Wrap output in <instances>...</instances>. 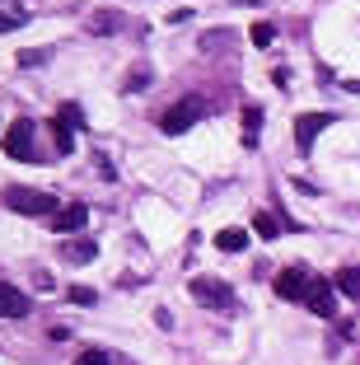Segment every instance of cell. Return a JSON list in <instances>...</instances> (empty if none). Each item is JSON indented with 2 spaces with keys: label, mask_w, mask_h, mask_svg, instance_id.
I'll return each instance as SVG.
<instances>
[{
  "label": "cell",
  "mask_w": 360,
  "mask_h": 365,
  "mask_svg": "<svg viewBox=\"0 0 360 365\" xmlns=\"http://www.w3.org/2000/svg\"><path fill=\"white\" fill-rule=\"evenodd\" d=\"M0 206H5V211H19V215H56L61 211L56 197L38 192V187H5V192H0Z\"/></svg>",
  "instance_id": "cell-1"
},
{
  "label": "cell",
  "mask_w": 360,
  "mask_h": 365,
  "mask_svg": "<svg viewBox=\"0 0 360 365\" xmlns=\"http://www.w3.org/2000/svg\"><path fill=\"white\" fill-rule=\"evenodd\" d=\"M202 118H206V103H202L197 94H187V98H178V103H173L169 113L159 118V127L169 131V136H182V131H187V127H197Z\"/></svg>",
  "instance_id": "cell-2"
},
{
  "label": "cell",
  "mask_w": 360,
  "mask_h": 365,
  "mask_svg": "<svg viewBox=\"0 0 360 365\" xmlns=\"http://www.w3.org/2000/svg\"><path fill=\"white\" fill-rule=\"evenodd\" d=\"M187 290H192V300L206 304V309H230V304H234V286L220 281V277H192Z\"/></svg>",
  "instance_id": "cell-3"
},
{
  "label": "cell",
  "mask_w": 360,
  "mask_h": 365,
  "mask_svg": "<svg viewBox=\"0 0 360 365\" xmlns=\"http://www.w3.org/2000/svg\"><path fill=\"white\" fill-rule=\"evenodd\" d=\"M304 304L318 314V319H337V286L323 281V277H314V281H309V290H304Z\"/></svg>",
  "instance_id": "cell-4"
},
{
  "label": "cell",
  "mask_w": 360,
  "mask_h": 365,
  "mask_svg": "<svg viewBox=\"0 0 360 365\" xmlns=\"http://www.w3.org/2000/svg\"><path fill=\"white\" fill-rule=\"evenodd\" d=\"M332 122H337L332 113H304V118H295V145L309 155V150H314V140H318V131L332 127Z\"/></svg>",
  "instance_id": "cell-5"
},
{
  "label": "cell",
  "mask_w": 360,
  "mask_h": 365,
  "mask_svg": "<svg viewBox=\"0 0 360 365\" xmlns=\"http://www.w3.org/2000/svg\"><path fill=\"white\" fill-rule=\"evenodd\" d=\"M33 122L29 118H19V122H10V131H5V150L14 155V160H33Z\"/></svg>",
  "instance_id": "cell-6"
},
{
  "label": "cell",
  "mask_w": 360,
  "mask_h": 365,
  "mask_svg": "<svg viewBox=\"0 0 360 365\" xmlns=\"http://www.w3.org/2000/svg\"><path fill=\"white\" fill-rule=\"evenodd\" d=\"M309 281H314V277H309L304 267H286L281 277H276V295H281V300H304Z\"/></svg>",
  "instance_id": "cell-7"
},
{
  "label": "cell",
  "mask_w": 360,
  "mask_h": 365,
  "mask_svg": "<svg viewBox=\"0 0 360 365\" xmlns=\"http://www.w3.org/2000/svg\"><path fill=\"white\" fill-rule=\"evenodd\" d=\"M85 220H89V206L71 202V206H61V211L52 215V230L56 235H75V230H85Z\"/></svg>",
  "instance_id": "cell-8"
},
{
  "label": "cell",
  "mask_w": 360,
  "mask_h": 365,
  "mask_svg": "<svg viewBox=\"0 0 360 365\" xmlns=\"http://www.w3.org/2000/svg\"><path fill=\"white\" fill-rule=\"evenodd\" d=\"M29 314V295L10 281H0V319H24Z\"/></svg>",
  "instance_id": "cell-9"
},
{
  "label": "cell",
  "mask_w": 360,
  "mask_h": 365,
  "mask_svg": "<svg viewBox=\"0 0 360 365\" xmlns=\"http://www.w3.org/2000/svg\"><path fill=\"white\" fill-rule=\"evenodd\" d=\"M332 286H337L341 295H351V300H360V267H341L337 277H332Z\"/></svg>",
  "instance_id": "cell-10"
},
{
  "label": "cell",
  "mask_w": 360,
  "mask_h": 365,
  "mask_svg": "<svg viewBox=\"0 0 360 365\" xmlns=\"http://www.w3.org/2000/svg\"><path fill=\"white\" fill-rule=\"evenodd\" d=\"M215 248H225V253H244L248 248V230H220V235H215Z\"/></svg>",
  "instance_id": "cell-11"
},
{
  "label": "cell",
  "mask_w": 360,
  "mask_h": 365,
  "mask_svg": "<svg viewBox=\"0 0 360 365\" xmlns=\"http://www.w3.org/2000/svg\"><path fill=\"white\" fill-rule=\"evenodd\" d=\"M94 253H98V248L89 244V239H75V244L61 248V258H66V262H94Z\"/></svg>",
  "instance_id": "cell-12"
},
{
  "label": "cell",
  "mask_w": 360,
  "mask_h": 365,
  "mask_svg": "<svg viewBox=\"0 0 360 365\" xmlns=\"http://www.w3.org/2000/svg\"><path fill=\"white\" fill-rule=\"evenodd\" d=\"M257 127H262V108L248 103L244 108V145H257Z\"/></svg>",
  "instance_id": "cell-13"
},
{
  "label": "cell",
  "mask_w": 360,
  "mask_h": 365,
  "mask_svg": "<svg viewBox=\"0 0 360 365\" xmlns=\"http://www.w3.org/2000/svg\"><path fill=\"white\" fill-rule=\"evenodd\" d=\"M253 230H257V235H262V239H276V235H281V220H276V215H257V220H253Z\"/></svg>",
  "instance_id": "cell-14"
},
{
  "label": "cell",
  "mask_w": 360,
  "mask_h": 365,
  "mask_svg": "<svg viewBox=\"0 0 360 365\" xmlns=\"http://www.w3.org/2000/svg\"><path fill=\"white\" fill-rule=\"evenodd\" d=\"M117 29V14L113 10H98L94 19H89V33H113Z\"/></svg>",
  "instance_id": "cell-15"
},
{
  "label": "cell",
  "mask_w": 360,
  "mask_h": 365,
  "mask_svg": "<svg viewBox=\"0 0 360 365\" xmlns=\"http://www.w3.org/2000/svg\"><path fill=\"white\" fill-rule=\"evenodd\" d=\"M56 122H61V127H71V131H80V127H85V118H80V108H75V103H66L61 113H56Z\"/></svg>",
  "instance_id": "cell-16"
},
{
  "label": "cell",
  "mask_w": 360,
  "mask_h": 365,
  "mask_svg": "<svg viewBox=\"0 0 360 365\" xmlns=\"http://www.w3.org/2000/svg\"><path fill=\"white\" fill-rule=\"evenodd\" d=\"M253 47H272V38H276V24H253Z\"/></svg>",
  "instance_id": "cell-17"
},
{
  "label": "cell",
  "mask_w": 360,
  "mask_h": 365,
  "mask_svg": "<svg viewBox=\"0 0 360 365\" xmlns=\"http://www.w3.org/2000/svg\"><path fill=\"white\" fill-rule=\"evenodd\" d=\"M52 131H56V150L71 155V150H75V131H71V127H61V122H52Z\"/></svg>",
  "instance_id": "cell-18"
},
{
  "label": "cell",
  "mask_w": 360,
  "mask_h": 365,
  "mask_svg": "<svg viewBox=\"0 0 360 365\" xmlns=\"http://www.w3.org/2000/svg\"><path fill=\"white\" fill-rule=\"evenodd\" d=\"M145 85H150V66H136L127 76V94H136V89H145Z\"/></svg>",
  "instance_id": "cell-19"
},
{
  "label": "cell",
  "mask_w": 360,
  "mask_h": 365,
  "mask_svg": "<svg viewBox=\"0 0 360 365\" xmlns=\"http://www.w3.org/2000/svg\"><path fill=\"white\" fill-rule=\"evenodd\" d=\"M75 365H108V351H98V346H89L85 356H80V361Z\"/></svg>",
  "instance_id": "cell-20"
},
{
  "label": "cell",
  "mask_w": 360,
  "mask_h": 365,
  "mask_svg": "<svg viewBox=\"0 0 360 365\" xmlns=\"http://www.w3.org/2000/svg\"><path fill=\"white\" fill-rule=\"evenodd\" d=\"M230 43V33H206L202 38V52H215V47H225Z\"/></svg>",
  "instance_id": "cell-21"
},
{
  "label": "cell",
  "mask_w": 360,
  "mask_h": 365,
  "mask_svg": "<svg viewBox=\"0 0 360 365\" xmlns=\"http://www.w3.org/2000/svg\"><path fill=\"white\" fill-rule=\"evenodd\" d=\"M71 300H75V304H94V290H85V286H75V290H71Z\"/></svg>",
  "instance_id": "cell-22"
},
{
  "label": "cell",
  "mask_w": 360,
  "mask_h": 365,
  "mask_svg": "<svg viewBox=\"0 0 360 365\" xmlns=\"http://www.w3.org/2000/svg\"><path fill=\"white\" fill-rule=\"evenodd\" d=\"M43 56H47V52H38V47H33V52H19V61H24V66H38Z\"/></svg>",
  "instance_id": "cell-23"
},
{
  "label": "cell",
  "mask_w": 360,
  "mask_h": 365,
  "mask_svg": "<svg viewBox=\"0 0 360 365\" xmlns=\"http://www.w3.org/2000/svg\"><path fill=\"white\" fill-rule=\"evenodd\" d=\"M19 24H24L19 14H0V33H5V29H19Z\"/></svg>",
  "instance_id": "cell-24"
},
{
  "label": "cell",
  "mask_w": 360,
  "mask_h": 365,
  "mask_svg": "<svg viewBox=\"0 0 360 365\" xmlns=\"http://www.w3.org/2000/svg\"><path fill=\"white\" fill-rule=\"evenodd\" d=\"M234 5H257V0H234Z\"/></svg>",
  "instance_id": "cell-25"
}]
</instances>
